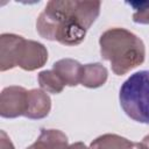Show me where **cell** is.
<instances>
[{"label":"cell","instance_id":"obj_1","mask_svg":"<svg viewBox=\"0 0 149 149\" xmlns=\"http://www.w3.org/2000/svg\"><path fill=\"white\" fill-rule=\"evenodd\" d=\"M100 1L51 0L36 20L41 37L63 45L80 44L90 27L100 14Z\"/></svg>","mask_w":149,"mask_h":149},{"label":"cell","instance_id":"obj_2","mask_svg":"<svg viewBox=\"0 0 149 149\" xmlns=\"http://www.w3.org/2000/svg\"><path fill=\"white\" fill-rule=\"evenodd\" d=\"M100 55L111 63L116 76L128 73L144 62L146 47L143 41L125 28H111L99 38Z\"/></svg>","mask_w":149,"mask_h":149},{"label":"cell","instance_id":"obj_3","mask_svg":"<svg viewBox=\"0 0 149 149\" xmlns=\"http://www.w3.org/2000/svg\"><path fill=\"white\" fill-rule=\"evenodd\" d=\"M48 61V50L44 44L26 40L16 34H1L0 36V71L15 66L24 71L42 68Z\"/></svg>","mask_w":149,"mask_h":149},{"label":"cell","instance_id":"obj_4","mask_svg":"<svg viewBox=\"0 0 149 149\" xmlns=\"http://www.w3.org/2000/svg\"><path fill=\"white\" fill-rule=\"evenodd\" d=\"M120 105L134 121L149 123V71L133 73L120 87Z\"/></svg>","mask_w":149,"mask_h":149},{"label":"cell","instance_id":"obj_5","mask_svg":"<svg viewBox=\"0 0 149 149\" xmlns=\"http://www.w3.org/2000/svg\"><path fill=\"white\" fill-rule=\"evenodd\" d=\"M28 108V91L22 86H7L0 94V115L7 119L24 116Z\"/></svg>","mask_w":149,"mask_h":149},{"label":"cell","instance_id":"obj_6","mask_svg":"<svg viewBox=\"0 0 149 149\" xmlns=\"http://www.w3.org/2000/svg\"><path fill=\"white\" fill-rule=\"evenodd\" d=\"M51 109V99L47 92L41 88H33L28 91V108L24 114L26 118L38 120L45 118Z\"/></svg>","mask_w":149,"mask_h":149},{"label":"cell","instance_id":"obj_7","mask_svg":"<svg viewBox=\"0 0 149 149\" xmlns=\"http://www.w3.org/2000/svg\"><path fill=\"white\" fill-rule=\"evenodd\" d=\"M52 70L59 76L64 85L77 86L80 84L83 74V65L72 58H63L54 63Z\"/></svg>","mask_w":149,"mask_h":149},{"label":"cell","instance_id":"obj_8","mask_svg":"<svg viewBox=\"0 0 149 149\" xmlns=\"http://www.w3.org/2000/svg\"><path fill=\"white\" fill-rule=\"evenodd\" d=\"M35 149H70L66 135L58 129H41V134L33 144Z\"/></svg>","mask_w":149,"mask_h":149},{"label":"cell","instance_id":"obj_9","mask_svg":"<svg viewBox=\"0 0 149 149\" xmlns=\"http://www.w3.org/2000/svg\"><path fill=\"white\" fill-rule=\"evenodd\" d=\"M108 77L107 69L101 63H91L83 65V74L80 84L88 88H97L102 86Z\"/></svg>","mask_w":149,"mask_h":149},{"label":"cell","instance_id":"obj_10","mask_svg":"<svg viewBox=\"0 0 149 149\" xmlns=\"http://www.w3.org/2000/svg\"><path fill=\"white\" fill-rule=\"evenodd\" d=\"M139 142H132L116 134H104L93 140L90 149H137Z\"/></svg>","mask_w":149,"mask_h":149},{"label":"cell","instance_id":"obj_11","mask_svg":"<svg viewBox=\"0 0 149 149\" xmlns=\"http://www.w3.org/2000/svg\"><path fill=\"white\" fill-rule=\"evenodd\" d=\"M37 80L40 84L41 90L47 93L58 94L64 88V83L59 78V76L54 70H44L41 71L37 76Z\"/></svg>","mask_w":149,"mask_h":149},{"label":"cell","instance_id":"obj_12","mask_svg":"<svg viewBox=\"0 0 149 149\" xmlns=\"http://www.w3.org/2000/svg\"><path fill=\"white\" fill-rule=\"evenodd\" d=\"M134 9L133 21L135 23L149 24V1H126Z\"/></svg>","mask_w":149,"mask_h":149},{"label":"cell","instance_id":"obj_13","mask_svg":"<svg viewBox=\"0 0 149 149\" xmlns=\"http://www.w3.org/2000/svg\"><path fill=\"white\" fill-rule=\"evenodd\" d=\"M0 149H15L5 130H0Z\"/></svg>","mask_w":149,"mask_h":149},{"label":"cell","instance_id":"obj_14","mask_svg":"<svg viewBox=\"0 0 149 149\" xmlns=\"http://www.w3.org/2000/svg\"><path fill=\"white\" fill-rule=\"evenodd\" d=\"M137 149H149V134L146 135L141 142H139V148Z\"/></svg>","mask_w":149,"mask_h":149},{"label":"cell","instance_id":"obj_15","mask_svg":"<svg viewBox=\"0 0 149 149\" xmlns=\"http://www.w3.org/2000/svg\"><path fill=\"white\" fill-rule=\"evenodd\" d=\"M70 149H90L87 146H85L83 142H74L70 144Z\"/></svg>","mask_w":149,"mask_h":149},{"label":"cell","instance_id":"obj_16","mask_svg":"<svg viewBox=\"0 0 149 149\" xmlns=\"http://www.w3.org/2000/svg\"><path fill=\"white\" fill-rule=\"evenodd\" d=\"M27 149H35V148H34V147H33V144H31V146H30V147H28Z\"/></svg>","mask_w":149,"mask_h":149}]
</instances>
